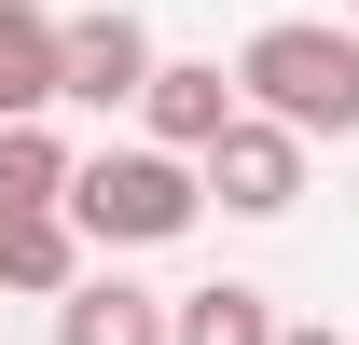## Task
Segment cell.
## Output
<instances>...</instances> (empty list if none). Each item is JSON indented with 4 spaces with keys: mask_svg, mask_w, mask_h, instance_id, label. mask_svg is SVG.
<instances>
[{
    "mask_svg": "<svg viewBox=\"0 0 359 345\" xmlns=\"http://www.w3.org/2000/svg\"><path fill=\"white\" fill-rule=\"evenodd\" d=\"M235 97L263 125H290L304 152L318 138H359V28L346 14H263L235 42Z\"/></svg>",
    "mask_w": 359,
    "mask_h": 345,
    "instance_id": "cell-1",
    "label": "cell"
},
{
    "mask_svg": "<svg viewBox=\"0 0 359 345\" xmlns=\"http://www.w3.org/2000/svg\"><path fill=\"white\" fill-rule=\"evenodd\" d=\"M194 221H208V180L180 166V152H152V138H111V152H83V166H69V235H83V262L180 249Z\"/></svg>",
    "mask_w": 359,
    "mask_h": 345,
    "instance_id": "cell-2",
    "label": "cell"
},
{
    "mask_svg": "<svg viewBox=\"0 0 359 345\" xmlns=\"http://www.w3.org/2000/svg\"><path fill=\"white\" fill-rule=\"evenodd\" d=\"M152 28H138L125 0H97V14H55V111H138L152 97Z\"/></svg>",
    "mask_w": 359,
    "mask_h": 345,
    "instance_id": "cell-3",
    "label": "cell"
},
{
    "mask_svg": "<svg viewBox=\"0 0 359 345\" xmlns=\"http://www.w3.org/2000/svg\"><path fill=\"white\" fill-rule=\"evenodd\" d=\"M194 180H208V208H235V221H290V208H304V138L263 125V111H235L222 152H208Z\"/></svg>",
    "mask_w": 359,
    "mask_h": 345,
    "instance_id": "cell-4",
    "label": "cell"
},
{
    "mask_svg": "<svg viewBox=\"0 0 359 345\" xmlns=\"http://www.w3.org/2000/svg\"><path fill=\"white\" fill-rule=\"evenodd\" d=\"M235 111H249V97H235L222 55H166V69H152V97H138V138H152V152H180V166H208Z\"/></svg>",
    "mask_w": 359,
    "mask_h": 345,
    "instance_id": "cell-5",
    "label": "cell"
},
{
    "mask_svg": "<svg viewBox=\"0 0 359 345\" xmlns=\"http://www.w3.org/2000/svg\"><path fill=\"white\" fill-rule=\"evenodd\" d=\"M55 345H166V290H138L125 262H97L83 290L55 304Z\"/></svg>",
    "mask_w": 359,
    "mask_h": 345,
    "instance_id": "cell-6",
    "label": "cell"
},
{
    "mask_svg": "<svg viewBox=\"0 0 359 345\" xmlns=\"http://www.w3.org/2000/svg\"><path fill=\"white\" fill-rule=\"evenodd\" d=\"M0 125H55V0H0Z\"/></svg>",
    "mask_w": 359,
    "mask_h": 345,
    "instance_id": "cell-7",
    "label": "cell"
},
{
    "mask_svg": "<svg viewBox=\"0 0 359 345\" xmlns=\"http://www.w3.org/2000/svg\"><path fill=\"white\" fill-rule=\"evenodd\" d=\"M97 262H83V235H69V208H42V221H0V290H28V304H69Z\"/></svg>",
    "mask_w": 359,
    "mask_h": 345,
    "instance_id": "cell-8",
    "label": "cell"
},
{
    "mask_svg": "<svg viewBox=\"0 0 359 345\" xmlns=\"http://www.w3.org/2000/svg\"><path fill=\"white\" fill-rule=\"evenodd\" d=\"M166 345H276V304L249 276H208V290H166Z\"/></svg>",
    "mask_w": 359,
    "mask_h": 345,
    "instance_id": "cell-9",
    "label": "cell"
},
{
    "mask_svg": "<svg viewBox=\"0 0 359 345\" xmlns=\"http://www.w3.org/2000/svg\"><path fill=\"white\" fill-rule=\"evenodd\" d=\"M69 138L55 125H0V221H42V208H69Z\"/></svg>",
    "mask_w": 359,
    "mask_h": 345,
    "instance_id": "cell-10",
    "label": "cell"
},
{
    "mask_svg": "<svg viewBox=\"0 0 359 345\" xmlns=\"http://www.w3.org/2000/svg\"><path fill=\"white\" fill-rule=\"evenodd\" d=\"M276 345H346V332H276Z\"/></svg>",
    "mask_w": 359,
    "mask_h": 345,
    "instance_id": "cell-11",
    "label": "cell"
},
{
    "mask_svg": "<svg viewBox=\"0 0 359 345\" xmlns=\"http://www.w3.org/2000/svg\"><path fill=\"white\" fill-rule=\"evenodd\" d=\"M346 28H359V0H346Z\"/></svg>",
    "mask_w": 359,
    "mask_h": 345,
    "instance_id": "cell-12",
    "label": "cell"
}]
</instances>
